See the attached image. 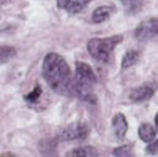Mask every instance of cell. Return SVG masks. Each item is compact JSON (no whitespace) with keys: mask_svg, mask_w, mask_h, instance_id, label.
Returning <instances> with one entry per match:
<instances>
[{"mask_svg":"<svg viewBox=\"0 0 158 157\" xmlns=\"http://www.w3.org/2000/svg\"><path fill=\"white\" fill-rule=\"evenodd\" d=\"M43 78L52 90L63 95H73V81L71 70L68 62L60 54L49 52L43 60Z\"/></svg>","mask_w":158,"mask_h":157,"instance_id":"cell-1","label":"cell"},{"mask_svg":"<svg viewBox=\"0 0 158 157\" xmlns=\"http://www.w3.org/2000/svg\"><path fill=\"white\" fill-rule=\"evenodd\" d=\"M97 83L95 72L84 62H76V73L73 81V95L89 103H95L97 98L94 95V84Z\"/></svg>","mask_w":158,"mask_h":157,"instance_id":"cell-2","label":"cell"},{"mask_svg":"<svg viewBox=\"0 0 158 157\" xmlns=\"http://www.w3.org/2000/svg\"><path fill=\"white\" fill-rule=\"evenodd\" d=\"M123 37L122 35H112L108 38H92L87 43L89 54L98 62L108 63L111 60V56L118 43H122Z\"/></svg>","mask_w":158,"mask_h":157,"instance_id":"cell-3","label":"cell"},{"mask_svg":"<svg viewBox=\"0 0 158 157\" xmlns=\"http://www.w3.org/2000/svg\"><path fill=\"white\" fill-rule=\"evenodd\" d=\"M90 133V129L85 122H73L62 129L59 132L60 141H76V140H85Z\"/></svg>","mask_w":158,"mask_h":157,"instance_id":"cell-4","label":"cell"},{"mask_svg":"<svg viewBox=\"0 0 158 157\" xmlns=\"http://www.w3.org/2000/svg\"><path fill=\"white\" fill-rule=\"evenodd\" d=\"M135 37L138 40H149V38L158 37V18H150L139 24L135 30Z\"/></svg>","mask_w":158,"mask_h":157,"instance_id":"cell-5","label":"cell"},{"mask_svg":"<svg viewBox=\"0 0 158 157\" xmlns=\"http://www.w3.org/2000/svg\"><path fill=\"white\" fill-rule=\"evenodd\" d=\"M155 94V87L152 84H142V86H138L135 87L133 90L130 92V100L131 102H146V100H150Z\"/></svg>","mask_w":158,"mask_h":157,"instance_id":"cell-6","label":"cell"},{"mask_svg":"<svg viewBox=\"0 0 158 157\" xmlns=\"http://www.w3.org/2000/svg\"><path fill=\"white\" fill-rule=\"evenodd\" d=\"M112 130L117 138H123L127 135V130H128V122H127V117L122 113H117L112 117Z\"/></svg>","mask_w":158,"mask_h":157,"instance_id":"cell-7","label":"cell"},{"mask_svg":"<svg viewBox=\"0 0 158 157\" xmlns=\"http://www.w3.org/2000/svg\"><path fill=\"white\" fill-rule=\"evenodd\" d=\"M92 2V0H60V7L65 8L67 11L70 13H79V11H82L89 3Z\"/></svg>","mask_w":158,"mask_h":157,"instance_id":"cell-8","label":"cell"},{"mask_svg":"<svg viewBox=\"0 0 158 157\" xmlns=\"http://www.w3.org/2000/svg\"><path fill=\"white\" fill-rule=\"evenodd\" d=\"M112 11H114L112 7H98L94 13H92V21L95 24H101V22L108 21L111 18Z\"/></svg>","mask_w":158,"mask_h":157,"instance_id":"cell-9","label":"cell"},{"mask_svg":"<svg viewBox=\"0 0 158 157\" xmlns=\"http://www.w3.org/2000/svg\"><path fill=\"white\" fill-rule=\"evenodd\" d=\"M138 135H139V138L142 140V141H146V143H149V141H152L153 138H155V135H156V129L153 127V125H150V124H141V127H139V130H138Z\"/></svg>","mask_w":158,"mask_h":157,"instance_id":"cell-10","label":"cell"},{"mask_svg":"<svg viewBox=\"0 0 158 157\" xmlns=\"http://www.w3.org/2000/svg\"><path fill=\"white\" fill-rule=\"evenodd\" d=\"M139 57H141L139 51H136V49H130V51H127V52H125V56L122 57V68L127 70V68H130V67H133L135 63L139 62Z\"/></svg>","mask_w":158,"mask_h":157,"instance_id":"cell-11","label":"cell"},{"mask_svg":"<svg viewBox=\"0 0 158 157\" xmlns=\"http://www.w3.org/2000/svg\"><path fill=\"white\" fill-rule=\"evenodd\" d=\"M67 155L70 157H94V155H98V152L94 149V148H90V146H85V148H76L70 152H67Z\"/></svg>","mask_w":158,"mask_h":157,"instance_id":"cell-12","label":"cell"},{"mask_svg":"<svg viewBox=\"0 0 158 157\" xmlns=\"http://www.w3.org/2000/svg\"><path fill=\"white\" fill-rule=\"evenodd\" d=\"M128 13H138L142 8V0H120Z\"/></svg>","mask_w":158,"mask_h":157,"instance_id":"cell-13","label":"cell"},{"mask_svg":"<svg viewBox=\"0 0 158 157\" xmlns=\"http://www.w3.org/2000/svg\"><path fill=\"white\" fill-rule=\"evenodd\" d=\"M16 56V49L13 46H0V62H6Z\"/></svg>","mask_w":158,"mask_h":157,"instance_id":"cell-14","label":"cell"},{"mask_svg":"<svg viewBox=\"0 0 158 157\" xmlns=\"http://www.w3.org/2000/svg\"><path fill=\"white\" fill-rule=\"evenodd\" d=\"M112 155L118 157V155H127V157H131L133 155V148L130 145H125V146H120V148H115L112 151Z\"/></svg>","mask_w":158,"mask_h":157,"instance_id":"cell-15","label":"cell"},{"mask_svg":"<svg viewBox=\"0 0 158 157\" xmlns=\"http://www.w3.org/2000/svg\"><path fill=\"white\" fill-rule=\"evenodd\" d=\"M41 92H43L41 87H40V86H35L32 92L25 95V100H27L29 103H35V102H38V100H40V97H41Z\"/></svg>","mask_w":158,"mask_h":157,"instance_id":"cell-16","label":"cell"},{"mask_svg":"<svg viewBox=\"0 0 158 157\" xmlns=\"http://www.w3.org/2000/svg\"><path fill=\"white\" fill-rule=\"evenodd\" d=\"M147 152L149 154H156L158 152V140H152V141H149V146H147Z\"/></svg>","mask_w":158,"mask_h":157,"instance_id":"cell-17","label":"cell"},{"mask_svg":"<svg viewBox=\"0 0 158 157\" xmlns=\"http://www.w3.org/2000/svg\"><path fill=\"white\" fill-rule=\"evenodd\" d=\"M155 129L158 130V113H156V116H155Z\"/></svg>","mask_w":158,"mask_h":157,"instance_id":"cell-18","label":"cell"}]
</instances>
